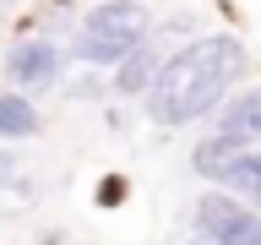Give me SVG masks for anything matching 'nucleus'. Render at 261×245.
<instances>
[{
  "label": "nucleus",
  "instance_id": "obj_4",
  "mask_svg": "<svg viewBox=\"0 0 261 245\" xmlns=\"http://www.w3.org/2000/svg\"><path fill=\"white\" fill-rule=\"evenodd\" d=\"M60 71H65V55L49 38H28V44H16L6 55V77L22 82V87H55Z\"/></svg>",
  "mask_w": 261,
  "mask_h": 245
},
{
  "label": "nucleus",
  "instance_id": "obj_7",
  "mask_svg": "<svg viewBox=\"0 0 261 245\" xmlns=\"http://www.w3.org/2000/svg\"><path fill=\"white\" fill-rule=\"evenodd\" d=\"M228 196H240L245 207L261 212V153H240V158L223 169V180H218Z\"/></svg>",
  "mask_w": 261,
  "mask_h": 245
},
{
  "label": "nucleus",
  "instance_id": "obj_8",
  "mask_svg": "<svg viewBox=\"0 0 261 245\" xmlns=\"http://www.w3.org/2000/svg\"><path fill=\"white\" fill-rule=\"evenodd\" d=\"M38 131V109L16 93H0V142H22Z\"/></svg>",
  "mask_w": 261,
  "mask_h": 245
},
{
  "label": "nucleus",
  "instance_id": "obj_1",
  "mask_svg": "<svg viewBox=\"0 0 261 245\" xmlns=\"http://www.w3.org/2000/svg\"><path fill=\"white\" fill-rule=\"evenodd\" d=\"M245 60H250L245 44L228 33H207V38L174 49L147 93V114L158 126H191L201 114L223 109V93L245 77Z\"/></svg>",
  "mask_w": 261,
  "mask_h": 245
},
{
  "label": "nucleus",
  "instance_id": "obj_10",
  "mask_svg": "<svg viewBox=\"0 0 261 245\" xmlns=\"http://www.w3.org/2000/svg\"><path fill=\"white\" fill-rule=\"evenodd\" d=\"M191 245H212V240H201V234H196V240H191Z\"/></svg>",
  "mask_w": 261,
  "mask_h": 245
},
{
  "label": "nucleus",
  "instance_id": "obj_5",
  "mask_svg": "<svg viewBox=\"0 0 261 245\" xmlns=\"http://www.w3.org/2000/svg\"><path fill=\"white\" fill-rule=\"evenodd\" d=\"M163 60H169V55H158L152 44L130 49L125 60L114 65V87H120L125 98H147V93H152V82H158V71H163Z\"/></svg>",
  "mask_w": 261,
  "mask_h": 245
},
{
  "label": "nucleus",
  "instance_id": "obj_3",
  "mask_svg": "<svg viewBox=\"0 0 261 245\" xmlns=\"http://www.w3.org/2000/svg\"><path fill=\"white\" fill-rule=\"evenodd\" d=\"M196 234L212 245H261V212L228 191H207L196 202Z\"/></svg>",
  "mask_w": 261,
  "mask_h": 245
},
{
  "label": "nucleus",
  "instance_id": "obj_2",
  "mask_svg": "<svg viewBox=\"0 0 261 245\" xmlns=\"http://www.w3.org/2000/svg\"><path fill=\"white\" fill-rule=\"evenodd\" d=\"M147 33H152V16H147L142 0H109V6L87 11V22H82V33H76V60L120 65L130 49L147 44Z\"/></svg>",
  "mask_w": 261,
  "mask_h": 245
},
{
  "label": "nucleus",
  "instance_id": "obj_6",
  "mask_svg": "<svg viewBox=\"0 0 261 245\" xmlns=\"http://www.w3.org/2000/svg\"><path fill=\"white\" fill-rule=\"evenodd\" d=\"M240 153H256V147H245V142H234V136H223V131H212V136H201L196 142V153H191V169L201 180H223V169Z\"/></svg>",
  "mask_w": 261,
  "mask_h": 245
},
{
  "label": "nucleus",
  "instance_id": "obj_9",
  "mask_svg": "<svg viewBox=\"0 0 261 245\" xmlns=\"http://www.w3.org/2000/svg\"><path fill=\"white\" fill-rule=\"evenodd\" d=\"M6 185H28L22 180V163H16V153H0V191Z\"/></svg>",
  "mask_w": 261,
  "mask_h": 245
}]
</instances>
